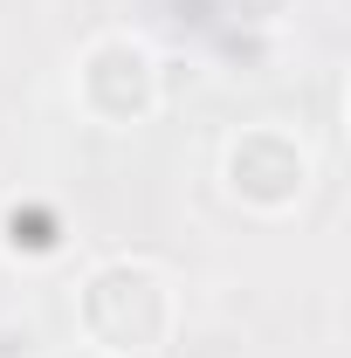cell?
Wrapping results in <instances>:
<instances>
[{"mask_svg":"<svg viewBox=\"0 0 351 358\" xmlns=\"http://www.w3.org/2000/svg\"><path fill=\"white\" fill-rule=\"evenodd\" d=\"M0 358H42V331L35 324H0Z\"/></svg>","mask_w":351,"mask_h":358,"instance_id":"3","label":"cell"},{"mask_svg":"<svg viewBox=\"0 0 351 358\" xmlns=\"http://www.w3.org/2000/svg\"><path fill=\"white\" fill-rule=\"evenodd\" d=\"M7 241L28 248V255H55V248H62V227L48 221V214H35V207H28V214L14 207V214H7Z\"/></svg>","mask_w":351,"mask_h":358,"instance_id":"2","label":"cell"},{"mask_svg":"<svg viewBox=\"0 0 351 358\" xmlns=\"http://www.w3.org/2000/svg\"><path fill=\"white\" fill-rule=\"evenodd\" d=\"M227 186L248 207H289L310 186V159H303V145H289L282 131H248L227 145Z\"/></svg>","mask_w":351,"mask_h":358,"instance_id":"1","label":"cell"}]
</instances>
